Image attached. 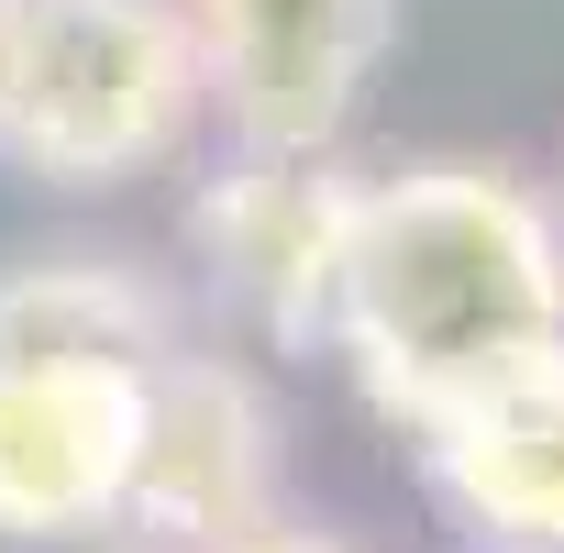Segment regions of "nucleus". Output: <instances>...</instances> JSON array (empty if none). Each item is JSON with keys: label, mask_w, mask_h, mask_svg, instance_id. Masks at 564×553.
Segmentation results:
<instances>
[{"label": "nucleus", "mask_w": 564, "mask_h": 553, "mask_svg": "<svg viewBox=\"0 0 564 553\" xmlns=\"http://www.w3.org/2000/svg\"><path fill=\"white\" fill-rule=\"evenodd\" d=\"M421 476L476 553H564V333L421 432Z\"/></svg>", "instance_id": "obj_7"}, {"label": "nucleus", "mask_w": 564, "mask_h": 553, "mask_svg": "<svg viewBox=\"0 0 564 553\" xmlns=\"http://www.w3.org/2000/svg\"><path fill=\"white\" fill-rule=\"evenodd\" d=\"M355 232V166L344 155H243L188 188V254L210 311L265 355H322L333 344V276Z\"/></svg>", "instance_id": "obj_4"}, {"label": "nucleus", "mask_w": 564, "mask_h": 553, "mask_svg": "<svg viewBox=\"0 0 564 553\" xmlns=\"http://www.w3.org/2000/svg\"><path fill=\"white\" fill-rule=\"evenodd\" d=\"M564 333V210L509 155H410L355 177L333 276V366L388 432H432L454 399Z\"/></svg>", "instance_id": "obj_1"}, {"label": "nucleus", "mask_w": 564, "mask_h": 553, "mask_svg": "<svg viewBox=\"0 0 564 553\" xmlns=\"http://www.w3.org/2000/svg\"><path fill=\"white\" fill-rule=\"evenodd\" d=\"M199 344L188 300L144 254H12L0 265V355H177Z\"/></svg>", "instance_id": "obj_8"}, {"label": "nucleus", "mask_w": 564, "mask_h": 553, "mask_svg": "<svg viewBox=\"0 0 564 553\" xmlns=\"http://www.w3.org/2000/svg\"><path fill=\"white\" fill-rule=\"evenodd\" d=\"M276 399L243 355L221 344H177L155 366V410H144V465H133V509L122 542L133 553H210L232 531H254L276 498Z\"/></svg>", "instance_id": "obj_6"}, {"label": "nucleus", "mask_w": 564, "mask_h": 553, "mask_svg": "<svg viewBox=\"0 0 564 553\" xmlns=\"http://www.w3.org/2000/svg\"><path fill=\"white\" fill-rule=\"evenodd\" d=\"M155 366L166 355H0V542L12 553L122 542Z\"/></svg>", "instance_id": "obj_3"}, {"label": "nucleus", "mask_w": 564, "mask_h": 553, "mask_svg": "<svg viewBox=\"0 0 564 553\" xmlns=\"http://www.w3.org/2000/svg\"><path fill=\"white\" fill-rule=\"evenodd\" d=\"M221 144L344 155L366 89L399 56V0H177Z\"/></svg>", "instance_id": "obj_5"}, {"label": "nucleus", "mask_w": 564, "mask_h": 553, "mask_svg": "<svg viewBox=\"0 0 564 553\" xmlns=\"http://www.w3.org/2000/svg\"><path fill=\"white\" fill-rule=\"evenodd\" d=\"M210 553H366V542L333 531V520H311V509H265L254 531H232V542H210Z\"/></svg>", "instance_id": "obj_9"}, {"label": "nucleus", "mask_w": 564, "mask_h": 553, "mask_svg": "<svg viewBox=\"0 0 564 553\" xmlns=\"http://www.w3.org/2000/svg\"><path fill=\"white\" fill-rule=\"evenodd\" d=\"M553 210H564V177H553Z\"/></svg>", "instance_id": "obj_10"}, {"label": "nucleus", "mask_w": 564, "mask_h": 553, "mask_svg": "<svg viewBox=\"0 0 564 553\" xmlns=\"http://www.w3.org/2000/svg\"><path fill=\"white\" fill-rule=\"evenodd\" d=\"M210 122L177 0H0V166L100 199L177 166Z\"/></svg>", "instance_id": "obj_2"}]
</instances>
